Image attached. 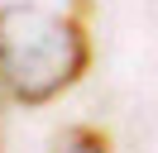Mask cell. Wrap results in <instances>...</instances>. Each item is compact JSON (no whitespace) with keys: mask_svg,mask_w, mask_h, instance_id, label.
Returning a JSON list of instances; mask_svg holds the SVG:
<instances>
[{"mask_svg":"<svg viewBox=\"0 0 158 153\" xmlns=\"http://www.w3.org/2000/svg\"><path fill=\"white\" fill-rule=\"evenodd\" d=\"M91 67V38L77 14L39 5H0V81L15 101L43 105L81 81Z\"/></svg>","mask_w":158,"mask_h":153,"instance_id":"obj_1","label":"cell"},{"mask_svg":"<svg viewBox=\"0 0 158 153\" xmlns=\"http://www.w3.org/2000/svg\"><path fill=\"white\" fill-rule=\"evenodd\" d=\"M62 143H72V148H110V134H101V129H67Z\"/></svg>","mask_w":158,"mask_h":153,"instance_id":"obj_2","label":"cell"},{"mask_svg":"<svg viewBox=\"0 0 158 153\" xmlns=\"http://www.w3.org/2000/svg\"><path fill=\"white\" fill-rule=\"evenodd\" d=\"M0 101H5V81H0ZM0 115H5V110H0Z\"/></svg>","mask_w":158,"mask_h":153,"instance_id":"obj_3","label":"cell"}]
</instances>
